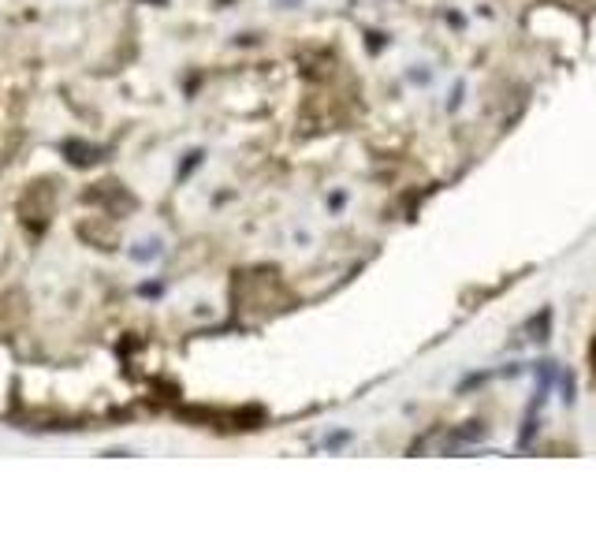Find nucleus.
<instances>
[{"label": "nucleus", "instance_id": "nucleus-1", "mask_svg": "<svg viewBox=\"0 0 596 559\" xmlns=\"http://www.w3.org/2000/svg\"><path fill=\"white\" fill-rule=\"evenodd\" d=\"M544 328H548V314H541V317H537V321H533V325L526 328V332H529V340H544Z\"/></svg>", "mask_w": 596, "mask_h": 559}]
</instances>
